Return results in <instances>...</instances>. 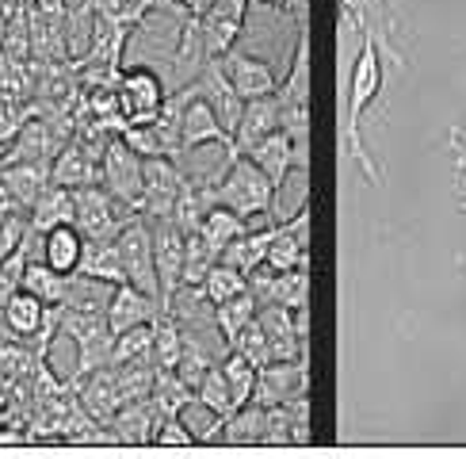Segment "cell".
I'll return each mask as SVG.
<instances>
[{"instance_id":"6da1fadb","label":"cell","mask_w":466,"mask_h":459,"mask_svg":"<svg viewBox=\"0 0 466 459\" xmlns=\"http://www.w3.org/2000/svg\"><path fill=\"white\" fill-rule=\"evenodd\" d=\"M382 92V46L371 35L363 38V46L348 73V111H344V142H348V161H356L363 168V177L371 184H382V165L371 161V153L363 146V115L379 100Z\"/></svg>"},{"instance_id":"7a4b0ae2","label":"cell","mask_w":466,"mask_h":459,"mask_svg":"<svg viewBox=\"0 0 466 459\" xmlns=\"http://www.w3.org/2000/svg\"><path fill=\"white\" fill-rule=\"evenodd\" d=\"M215 188V199L229 210H238L248 222H257L264 215H276V203H279V188L271 184L268 172L248 158V153L238 149H226V165H222V177L210 180Z\"/></svg>"},{"instance_id":"3957f363","label":"cell","mask_w":466,"mask_h":459,"mask_svg":"<svg viewBox=\"0 0 466 459\" xmlns=\"http://www.w3.org/2000/svg\"><path fill=\"white\" fill-rule=\"evenodd\" d=\"M62 333H69L76 341V379H88L92 372H100L111 363L115 333L107 325V314L62 306Z\"/></svg>"},{"instance_id":"277c9868","label":"cell","mask_w":466,"mask_h":459,"mask_svg":"<svg viewBox=\"0 0 466 459\" xmlns=\"http://www.w3.org/2000/svg\"><path fill=\"white\" fill-rule=\"evenodd\" d=\"M115 249H119V260L127 268V283H134L138 291L161 299V280H157V260H153V222L146 215L127 219V226L115 238ZM165 306V302H161ZM168 314V311H165Z\"/></svg>"},{"instance_id":"5b68a950","label":"cell","mask_w":466,"mask_h":459,"mask_svg":"<svg viewBox=\"0 0 466 459\" xmlns=\"http://www.w3.org/2000/svg\"><path fill=\"white\" fill-rule=\"evenodd\" d=\"M100 184L119 199L130 215H142L146 199V180H142V153H134L127 138H107L104 158H100Z\"/></svg>"},{"instance_id":"8992f818","label":"cell","mask_w":466,"mask_h":459,"mask_svg":"<svg viewBox=\"0 0 466 459\" xmlns=\"http://www.w3.org/2000/svg\"><path fill=\"white\" fill-rule=\"evenodd\" d=\"M127 219L134 215H127V207L104 184L73 191V226L85 234V241H115L119 230L127 226Z\"/></svg>"},{"instance_id":"52a82bcc","label":"cell","mask_w":466,"mask_h":459,"mask_svg":"<svg viewBox=\"0 0 466 459\" xmlns=\"http://www.w3.org/2000/svg\"><path fill=\"white\" fill-rule=\"evenodd\" d=\"M119 111H123V123L127 127H138V123H153L161 115L168 92L157 69L149 66H130L119 73Z\"/></svg>"},{"instance_id":"ba28073f","label":"cell","mask_w":466,"mask_h":459,"mask_svg":"<svg viewBox=\"0 0 466 459\" xmlns=\"http://www.w3.org/2000/svg\"><path fill=\"white\" fill-rule=\"evenodd\" d=\"M149 222H153V260H157L161 302L172 314V302H177L180 283H184V241H187V234L172 219H149Z\"/></svg>"},{"instance_id":"9c48e42d","label":"cell","mask_w":466,"mask_h":459,"mask_svg":"<svg viewBox=\"0 0 466 459\" xmlns=\"http://www.w3.org/2000/svg\"><path fill=\"white\" fill-rule=\"evenodd\" d=\"M309 394V356L302 360H271L257 372V391H252V402L260 406H283V402Z\"/></svg>"},{"instance_id":"30bf717a","label":"cell","mask_w":466,"mask_h":459,"mask_svg":"<svg viewBox=\"0 0 466 459\" xmlns=\"http://www.w3.org/2000/svg\"><path fill=\"white\" fill-rule=\"evenodd\" d=\"M142 180H146L142 215L146 219H172L180 188L187 184V177L177 168V161L172 158H142Z\"/></svg>"},{"instance_id":"8fae6325","label":"cell","mask_w":466,"mask_h":459,"mask_svg":"<svg viewBox=\"0 0 466 459\" xmlns=\"http://www.w3.org/2000/svg\"><path fill=\"white\" fill-rule=\"evenodd\" d=\"M248 291L260 299V306H290L302 311L309 302V268H295V272H271V268H257L248 272Z\"/></svg>"},{"instance_id":"7c38bea8","label":"cell","mask_w":466,"mask_h":459,"mask_svg":"<svg viewBox=\"0 0 466 459\" xmlns=\"http://www.w3.org/2000/svg\"><path fill=\"white\" fill-rule=\"evenodd\" d=\"M245 12H248V0H215L199 15L207 57H226L233 50V43H238V35L245 27Z\"/></svg>"},{"instance_id":"4fadbf2b","label":"cell","mask_w":466,"mask_h":459,"mask_svg":"<svg viewBox=\"0 0 466 459\" xmlns=\"http://www.w3.org/2000/svg\"><path fill=\"white\" fill-rule=\"evenodd\" d=\"M248 158L268 172L271 184H276L279 191H283V184H287V177H290V168H309V149H302L283 127H279V130H271L264 142L252 146V149H248Z\"/></svg>"},{"instance_id":"5bb4252c","label":"cell","mask_w":466,"mask_h":459,"mask_svg":"<svg viewBox=\"0 0 466 459\" xmlns=\"http://www.w3.org/2000/svg\"><path fill=\"white\" fill-rule=\"evenodd\" d=\"M218 62H222L226 81L238 88L241 100H260V96H276L279 76H276V69H271L268 62H260V57L241 54V50H229L226 57H218Z\"/></svg>"},{"instance_id":"9a60e30c","label":"cell","mask_w":466,"mask_h":459,"mask_svg":"<svg viewBox=\"0 0 466 459\" xmlns=\"http://www.w3.org/2000/svg\"><path fill=\"white\" fill-rule=\"evenodd\" d=\"M196 88V85H191ZM207 142H215L222 149H233V134L226 130V123L218 119V111L210 107L203 96L196 92L191 100L184 104V119H180V149H196V146H207Z\"/></svg>"},{"instance_id":"2e32d148","label":"cell","mask_w":466,"mask_h":459,"mask_svg":"<svg viewBox=\"0 0 466 459\" xmlns=\"http://www.w3.org/2000/svg\"><path fill=\"white\" fill-rule=\"evenodd\" d=\"M165 314L161 299H153L146 291H138L134 283H119L111 291V302H107V325L111 333L119 337L127 330H134V325H146V321H157Z\"/></svg>"},{"instance_id":"e0dca14e","label":"cell","mask_w":466,"mask_h":459,"mask_svg":"<svg viewBox=\"0 0 466 459\" xmlns=\"http://www.w3.org/2000/svg\"><path fill=\"white\" fill-rule=\"evenodd\" d=\"M283 127V107H279V96H260V100H245L241 111V123L233 130V149L248 153L257 142H264L271 130Z\"/></svg>"},{"instance_id":"ac0fdd59","label":"cell","mask_w":466,"mask_h":459,"mask_svg":"<svg viewBox=\"0 0 466 459\" xmlns=\"http://www.w3.org/2000/svg\"><path fill=\"white\" fill-rule=\"evenodd\" d=\"M161 421L165 417L157 413V406H153V398H138V402H127V406L115 413L111 433L119 444H153Z\"/></svg>"},{"instance_id":"d6986e66","label":"cell","mask_w":466,"mask_h":459,"mask_svg":"<svg viewBox=\"0 0 466 459\" xmlns=\"http://www.w3.org/2000/svg\"><path fill=\"white\" fill-rule=\"evenodd\" d=\"M50 180L54 184H62L69 191L76 188H92V184H100V165L92 161V153L85 146H62L57 149V158L50 161Z\"/></svg>"},{"instance_id":"ffe728a7","label":"cell","mask_w":466,"mask_h":459,"mask_svg":"<svg viewBox=\"0 0 466 459\" xmlns=\"http://www.w3.org/2000/svg\"><path fill=\"white\" fill-rule=\"evenodd\" d=\"M46 311H50V306H46L43 299L19 287V291L8 299L0 325H5V330H8L15 341H31V337L43 333V325H46Z\"/></svg>"},{"instance_id":"44dd1931","label":"cell","mask_w":466,"mask_h":459,"mask_svg":"<svg viewBox=\"0 0 466 459\" xmlns=\"http://www.w3.org/2000/svg\"><path fill=\"white\" fill-rule=\"evenodd\" d=\"M81 257H85V234L73 222H62V226H54L43 234V260L50 268H57V272L76 276Z\"/></svg>"},{"instance_id":"7402d4cb","label":"cell","mask_w":466,"mask_h":459,"mask_svg":"<svg viewBox=\"0 0 466 459\" xmlns=\"http://www.w3.org/2000/svg\"><path fill=\"white\" fill-rule=\"evenodd\" d=\"M0 177H5V184L12 188L15 203L24 210H31L38 203V196L54 184L50 180V165H43V161H8L5 168H0Z\"/></svg>"},{"instance_id":"603a6c76","label":"cell","mask_w":466,"mask_h":459,"mask_svg":"<svg viewBox=\"0 0 466 459\" xmlns=\"http://www.w3.org/2000/svg\"><path fill=\"white\" fill-rule=\"evenodd\" d=\"M252 226H257V222H248L245 215H238V210H229V207L215 203V207H210L207 215H203V222H199V234H203V238H207V245H210V249H215V253L222 257L226 249H229L233 241H238L241 234H248Z\"/></svg>"},{"instance_id":"cb8c5ba5","label":"cell","mask_w":466,"mask_h":459,"mask_svg":"<svg viewBox=\"0 0 466 459\" xmlns=\"http://www.w3.org/2000/svg\"><path fill=\"white\" fill-rule=\"evenodd\" d=\"M69 280L66 272H57V268H50L46 260H27L24 268V276H19V287L31 295H38L46 306H66L69 299Z\"/></svg>"},{"instance_id":"d4e9b609","label":"cell","mask_w":466,"mask_h":459,"mask_svg":"<svg viewBox=\"0 0 466 459\" xmlns=\"http://www.w3.org/2000/svg\"><path fill=\"white\" fill-rule=\"evenodd\" d=\"M264 433H268V406H260V402H248V406H241L238 413L226 417L218 444H238V448L264 444Z\"/></svg>"},{"instance_id":"484cf974","label":"cell","mask_w":466,"mask_h":459,"mask_svg":"<svg viewBox=\"0 0 466 459\" xmlns=\"http://www.w3.org/2000/svg\"><path fill=\"white\" fill-rule=\"evenodd\" d=\"M27 219H31L35 234H46V230H54V226L73 222V191L62 188V184H50L43 196H38V203L27 210Z\"/></svg>"},{"instance_id":"4316f807","label":"cell","mask_w":466,"mask_h":459,"mask_svg":"<svg viewBox=\"0 0 466 459\" xmlns=\"http://www.w3.org/2000/svg\"><path fill=\"white\" fill-rule=\"evenodd\" d=\"M271 238H276V226H252L248 234H241L238 241H233L226 253L218 257V260H226V264H233V268H241V272L248 276V272H257V268L264 264V257H268V245H271Z\"/></svg>"},{"instance_id":"83f0119b","label":"cell","mask_w":466,"mask_h":459,"mask_svg":"<svg viewBox=\"0 0 466 459\" xmlns=\"http://www.w3.org/2000/svg\"><path fill=\"white\" fill-rule=\"evenodd\" d=\"M81 276H92V280H104V283H127V268L119 260V249L115 241H85V257H81Z\"/></svg>"},{"instance_id":"f1b7e54d","label":"cell","mask_w":466,"mask_h":459,"mask_svg":"<svg viewBox=\"0 0 466 459\" xmlns=\"http://www.w3.org/2000/svg\"><path fill=\"white\" fill-rule=\"evenodd\" d=\"M257 314H260V299L252 295V291H241V295H233V299L218 302V306H215V325H218L222 341L229 344L233 337L245 330L248 321H257Z\"/></svg>"},{"instance_id":"f546056e","label":"cell","mask_w":466,"mask_h":459,"mask_svg":"<svg viewBox=\"0 0 466 459\" xmlns=\"http://www.w3.org/2000/svg\"><path fill=\"white\" fill-rule=\"evenodd\" d=\"M184 356V330L177 314H161L153 321V368L177 372V363Z\"/></svg>"},{"instance_id":"4dcf8cb0","label":"cell","mask_w":466,"mask_h":459,"mask_svg":"<svg viewBox=\"0 0 466 459\" xmlns=\"http://www.w3.org/2000/svg\"><path fill=\"white\" fill-rule=\"evenodd\" d=\"M241 291H248V276L241 272V268L226 264V260H218L203 280V302L207 306H218V302H226L233 295H241Z\"/></svg>"},{"instance_id":"1f68e13d","label":"cell","mask_w":466,"mask_h":459,"mask_svg":"<svg viewBox=\"0 0 466 459\" xmlns=\"http://www.w3.org/2000/svg\"><path fill=\"white\" fill-rule=\"evenodd\" d=\"M111 363H153V321L134 325V330L119 333L111 344Z\"/></svg>"},{"instance_id":"d6a6232c","label":"cell","mask_w":466,"mask_h":459,"mask_svg":"<svg viewBox=\"0 0 466 459\" xmlns=\"http://www.w3.org/2000/svg\"><path fill=\"white\" fill-rule=\"evenodd\" d=\"M222 372H226V379H229V387H233V402H238V410L241 406H248L252 402V391H257V363H252L245 352H238V349H229L226 356H222Z\"/></svg>"},{"instance_id":"836d02e7","label":"cell","mask_w":466,"mask_h":459,"mask_svg":"<svg viewBox=\"0 0 466 459\" xmlns=\"http://www.w3.org/2000/svg\"><path fill=\"white\" fill-rule=\"evenodd\" d=\"M218 264V253L207 245V238L199 234H187V241H184V283L180 287H203V280H207V272Z\"/></svg>"},{"instance_id":"e575fe53","label":"cell","mask_w":466,"mask_h":459,"mask_svg":"<svg viewBox=\"0 0 466 459\" xmlns=\"http://www.w3.org/2000/svg\"><path fill=\"white\" fill-rule=\"evenodd\" d=\"M177 417L184 421V425H187L191 433H196V440H199V444H218V436H222V425H226V417H222V413H215V410H210L207 402L191 398V402H187V406H184V410H180Z\"/></svg>"},{"instance_id":"d590c367","label":"cell","mask_w":466,"mask_h":459,"mask_svg":"<svg viewBox=\"0 0 466 459\" xmlns=\"http://www.w3.org/2000/svg\"><path fill=\"white\" fill-rule=\"evenodd\" d=\"M196 398H199V402H207V406L215 410V413H222V417L238 413V402H233V387H229V379H226V372H222V360H218L215 368H210V372L203 375Z\"/></svg>"},{"instance_id":"8d00e7d4","label":"cell","mask_w":466,"mask_h":459,"mask_svg":"<svg viewBox=\"0 0 466 459\" xmlns=\"http://www.w3.org/2000/svg\"><path fill=\"white\" fill-rule=\"evenodd\" d=\"M229 349H238V352H245L257 368H264V363H271V341H268V333H264V325L260 321H248L245 330L229 341Z\"/></svg>"},{"instance_id":"74e56055","label":"cell","mask_w":466,"mask_h":459,"mask_svg":"<svg viewBox=\"0 0 466 459\" xmlns=\"http://www.w3.org/2000/svg\"><path fill=\"white\" fill-rule=\"evenodd\" d=\"M31 234V219H27V210H15L12 219L0 222V260H8L19 245L27 241Z\"/></svg>"},{"instance_id":"f35d334b","label":"cell","mask_w":466,"mask_h":459,"mask_svg":"<svg viewBox=\"0 0 466 459\" xmlns=\"http://www.w3.org/2000/svg\"><path fill=\"white\" fill-rule=\"evenodd\" d=\"M153 444H157V448H191V444H199V440H196V433H191L180 417H165L157 425Z\"/></svg>"},{"instance_id":"ab89813d","label":"cell","mask_w":466,"mask_h":459,"mask_svg":"<svg viewBox=\"0 0 466 459\" xmlns=\"http://www.w3.org/2000/svg\"><path fill=\"white\" fill-rule=\"evenodd\" d=\"M19 291V280L8 272L5 264H0V318H5V306H8V299Z\"/></svg>"},{"instance_id":"60d3db41","label":"cell","mask_w":466,"mask_h":459,"mask_svg":"<svg viewBox=\"0 0 466 459\" xmlns=\"http://www.w3.org/2000/svg\"><path fill=\"white\" fill-rule=\"evenodd\" d=\"M15 210H24V207H19V203H15V196H12V188L5 184V177H0V222H5V219H12V215H15Z\"/></svg>"},{"instance_id":"b9f144b4","label":"cell","mask_w":466,"mask_h":459,"mask_svg":"<svg viewBox=\"0 0 466 459\" xmlns=\"http://www.w3.org/2000/svg\"><path fill=\"white\" fill-rule=\"evenodd\" d=\"M455 146H459V142H455ZM459 149H462V146H459ZM462 153H466V149H462Z\"/></svg>"}]
</instances>
